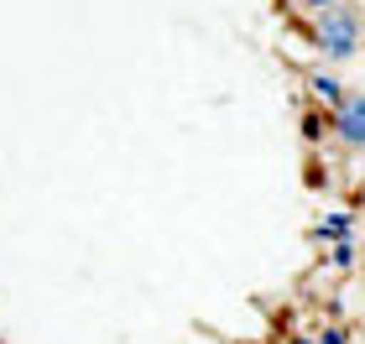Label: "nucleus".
I'll use <instances>...</instances> for the list:
<instances>
[{"label": "nucleus", "mask_w": 365, "mask_h": 344, "mask_svg": "<svg viewBox=\"0 0 365 344\" xmlns=\"http://www.w3.org/2000/svg\"><path fill=\"white\" fill-rule=\"evenodd\" d=\"M360 37H365V16L344 0L339 11H324L319 21H313V42L324 47V58H334V63H350L360 53Z\"/></svg>", "instance_id": "f257e3e1"}, {"label": "nucleus", "mask_w": 365, "mask_h": 344, "mask_svg": "<svg viewBox=\"0 0 365 344\" xmlns=\"http://www.w3.org/2000/svg\"><path fill=\"white\" fill-rule=\"evenodd\" d=\"M329 136L344 152H365V94H350L339 110H329Z\"/></svg>", "instance_id": "f03ea898"}, {"label": "nucleus", "mask_w": 365, "mask_h": 344, "mask_svg": "<svg viewBox=\"0 0 365 344\" xmlns=\"http://www.w3.org/2000/svg\"><path fill=\"white\" fill-rule=\"evenodd\" d=\"M303 84H308V94H313V100H319V110H339L344 100H350V89H344V84H339V78L329 73V68H308V78H303Z\"/></svg>", "instance_id": "7ed1b4c3"}, {"label": "nucleus", "mask_w": 365, "mask_h": 344, "mask_svg": "<svg viewBox=\"0 0 365 344\" xmlns=\"http://www.w3.org/2000/svg\"><path fill=\"white\" fill-rule=\"evenodd\" d=\"M319 240H329V245H350L355 240V214H329L319 229H313Z\"/></svg>", "instance_id": "20e7f679"}, {"label": "nucleus", "mask_w": 365, "mask_h": 344, "mask_svg": "<svg viewBox=\"0 0 365 344\" xmlns=\"http://www.w3.org/2000/svg\"><path fill=\"white\" fill-rule=\"evenodd\" d=\"M324 125H329V110H324V115H319V110L303 115V136H308V141H319V136H324Z\"/></svg>", "instance_id": "39448f33"}, {"label": "nucleus", "mask_w": 365, "mask_h": 344, "mask_svg": "<svg viewBox=\"0 0 365 344\" xmlns=\"http://www.w3.org/2000/svg\"><path fill=\"white\" fill-rule=\"evenodd\" d=\"M319 344H350V329H344V323H329V329L319 334Z\"/></svg>", "instance_id": "423d86ee"}, {"label": "nucleus", "mask_w": 365, "mask_h": 344, "mask_svg": "<svg viewBox=\"0 0 365 344\" xmlns=\"http://www.w3.org/2000/svg\"><path fill=\"white\" fill-rule=\"evenodd\" d=\"M303 6H308L313 16H324V11H339V6H344V0H303Z\"/></svg>", "instance_id": "0eeeda50"}, {"label": "nucleus", "mask_w": 365, "mask_h": 344, "mask_svg": "<svg viewBox=\"0 0 365 344\" xmlns=\"http://www.w3.org/2000/svg\"><path fill=\"white\" fill-rule=\"evenodd\" d=\"M360 204H365V193H360Z\"/></svg>", "instance_id": "6e6552de"}]
</instances>
